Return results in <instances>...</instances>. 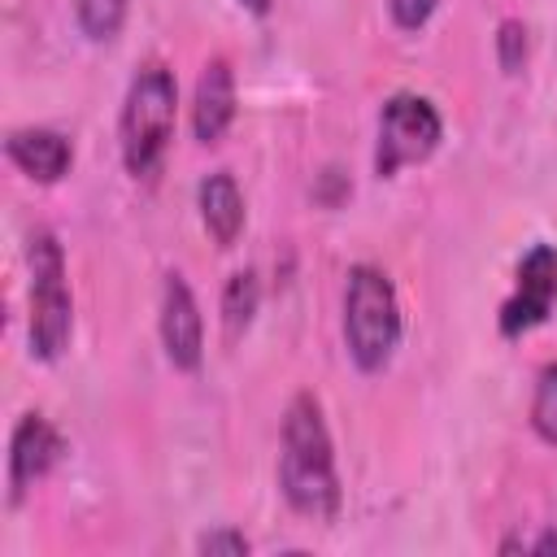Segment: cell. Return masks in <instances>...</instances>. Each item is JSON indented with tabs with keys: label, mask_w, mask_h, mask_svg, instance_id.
I'll return each mask as SVG.
<instances>
[{
	"label": "cell",
	"mask_w": 557,
	"mask_h": 557,
	"mask_svg": "<svg viewBox=\"0 0 557 557\" xmlns=\"http://www.w3.org/2000/svg\"><path fill=\"white\" fill-rule=\"evenodd\" d=\"M278 487L287 505L305 518H335L339 509V474L335 448L313 392H296L283 413V453H278Z\"/></svg>",
	"instance_id": "6da1fadb"
},
{
	"label": "cell",
	"mask_w": 557,
	"mask_h": 557,
	"mask_svg": "<svg viewBox=\"0 0 557 557\" xmlns=\"http://www.w3.org/2000/svg\"><path fill=\"white\" fill-rule=\"evenodd\" d=\"M174 104H178V87L174 74L161 61L139 65V74L126 87L122 100V122H117V139H122V161L135 178H152L170 139H174Z\"/></svg>",
	"instance_id": "7a4b0ae2"
},
{
	"label": "cell",
	"mask_w": 557,
	"mask_h": 557,
	"mask_svg": "<svg viewBox=\"0 0 557 557\" xmlns=\"http://www.w3.org/2000/svg\"><path fill=\"white\" fill-rule=\"evenodd\" d=\"M344 344L357 370L379 374L400 344L396 287L379 265H352L344 283Z\"/></svg>",
	"instance_id": "3957f363"
},
{
	"label": "cell",
	"mask_w": 557,
	"mask_h": 557,
	"mask_svg": "<svg viewBox=\"0 0 557 557\" xmlns=\"http://www.w3.org/2000/svg\"><path fill=\"white\" fill-rule=\"evenodd\" d=\"M30 265V352L57 361L74 335V300L65 283V252L52 231H35L26 244Z\"/></svg>",
	"instance_id": "277c9868"
},
{
	"label": "cell",
	"mask_w": 557,
	"mask_h": 557,
	"mask_svg": "<svg viewBox=\"0 0 557 557\" xmlns=\"http://www.w3.org/2000/svg\"><path fill=\"white\" fill-rule=\"evenodd\" d=\"M444 139L440 109L426 96L396 91L379 113V139H374V174L392 178L405 165L426 161Z\"/></svg>",
	"instance_id": "5b68a950"
},
{
	"label": "cell",
	"mask_w": 557,
	"mask_h": 557,
	"mask_svg": "<svg viewBox=\"0 0 557 557\" xmlns=\"http://www.w3.org/2000/svg\"><path fill=\"white\" fill-rule=\"evenodd\" d=\"M557 305V248L553 244H531L527 257L518 261V278L513 292L500 305V335L518 339L527 331H535L540 322H548Z\"/></svg>",
	"instance_id": "8992f818"
},
{
	"label": "cell",
	"mask_w": 557,
	"mask_h": 557,
	"mask_svg": "<svg viewBox=\"0 0 557 557\" xmlns=\"http://www.w3.org/2000/svg\"><path fill=\"white\" fill-rule=\"evenodd\" d=\"M161 344L174 370H196L205 357V322L196 309V296L183 274H165L161 283Z\"/></svg>",
	"instance_id": "52a82bcc"
},
{
	"label": "cell",
	"mask_w": 557,
	"mask_h": 557,
	"mask_svg": "<svg viewBox=\"0 0 557 557\" xmlns=\"http://www.w3.org/2000/svg\"><path fill=\"white\" fill-rule=\"evenodd\" d=\"M61 435L44 413H22L9 440V500L17 505L61 457Z\"/></svg>",
	"instance_id": "ba28073f"
},
{
	"label": "cell",
	"mask_w": 557,
	"mask_h": 557,
	"mask_svg": "<svg viewBox=\"0 0 557 557\" xmlns=\"http://www.w3.org/2000/svg\"><path fill=\"white\" fill-rule=\"evenodd\" d=\"M231 122H235V74H231V65L222 57H213L196 78L191 131H196L200 144H218Z\"/></svg>",
	"instance_id": "9c48e42d"
},
{
	"label": "cell",
	"mask_w": 557,
	"mask_h": 557,
	"mask_svg": "<svg viewBox=\"0 0 557 557\" xmlns=\"http://www.w3.org/2000/svg\"><path fill=\"white\" fill-rule=\"evenodd\" d=\"M4 152L9 161L35 178V183H57L70 174V161H74V148L61 131H48V126H22V131H9L4 139Z\"/></svg>",
	"instance_id": "30bf717a"
},
{
	"label": "cell",
	"mask_w": 557,
	"mask_h": 557,
	"mask_svg": "<svg viewBox=\"0 0 557 557\" xmlns=\"http://www.w3.org/2000/svg\"><path fill=\"white\" fill-rule=\"evenodd\" d=\"M196 205H200V222L213 235V244L218 248H231L239 239V231H244V196H239V183L226 170H218V174L200 178Z\"/></svg>",
	"instance_id": "8fae6325"
},
{
	"label": "cell",
	"mask_w": 557,
	"mask_h": 557,
	"mask_svg": "<svg viewBox=\"0 0 557 557\" xmlns=\"http://www.w3.org/2000/svg\"><path fill=\"white\" fill-rule=\"evenodd\" d=\"M257 305H261V283H257V274H252V270H235V274L226 278V287H222V331H226L231 344L252 326Z\"/></svg>",
	"instance_id": "7c38bea8"
},
{
	"label": "cell",
	"mask_w": 557,
	"mask_h": 557,
	"mask_svg": "<svg viewBox=\"0 0 557 557\" xmlns=\"http://www.w3.org/2000/svg\"><path fill=\"white\" fill-rule=\"evenodd\" d=\"M74 17L87 39L109 44L126 22V0H74Z\"/></svg>",
	"instance_id": "4fadbf2b"
},
{
	"label": "cell",
	"mask_w": 557,
	"mask_h": 557,
	"mask_svg": "<svg viewBox=\"0 0 557 557\" xmlns=\"http://www.w3.org/2000/svg\"><path fill=\"white\" fill-rule=\"evenodd\" d=\"M531 426L544 444L557 448V361H548L535 379V396H531Z\"/></svg>",
	"instance_id": "5bb4252c"
},
{
	"label": "cell",
	"mask_w": 557,
	"mask_h": 557,
	"mask_svg": "<svg viewBox=\"0 0 557 557\" xmlns=\"http://www.w3.org/2000/svg\"><path fill=\"white\" fill-rule=\"evenodd\" d=\"M496 57H500V70L505 74H518L527 65V26L518 17L500 22V30H496Z\"/></svg>",
	"instance_id": "9a60e30c"
},
{
	"label": "cell",
	"mask_w": 557,
	"mask_h": 557,
	"mask_svg": "<svg viewBox=\"0 0 557 557\" xmlns=\"http://www.w3.org/2000/svg\"><path fill=\"white\" fill-rule=\"evenodd\" d=\"M196 548L200 553H226V557H244L252 544H248V535L244 531H231V527H218V531H205L200 540H196Z\"/></svg>",
	"instance_id": "2e32d148"
},
{
	"label": "cell",
	"mask_w": 557,
	"mask_h": 557,
	"mask_svg": "<svg viewBox=\"0 0 557 557\" xmlns=\"http://www.w3.org/2000/svg\"><path fill=\"white\" fill-rule=\"evenodd\" d=\"M435 4H440V0H387V9H392V17H396L400 30L426 26V17L435 13Z\"/></svg>",
	"instance_id": "e0dca14e"
},
{
	"label": "cell",
	"mask_w": 557,
	"mask_h": 557,
	"mask_svg": "<svg viewBox=\"0 0 557 557\" xmlns=\"http://www.w3.org/2000/svg\"><path fill=\"white\" fill-rule=\"evenodd\" d=\"M531 553H557V531H544V535L531 544Z\"/></svg>",
	"instance_id": "ac0fdd59"
},
{
	"label": "cell",
	"mask_w": 557,
	"mask_h": 557,
	"mask_svg": "<svg viewBox=\"0 0 557 557\" xmlns=\"http://www.w3.org/2000/svg\"><path fill=\"white\" fill-rule=\"evenodd\" d=\"M244 9H252V13H270V0H239Z\"/></svg>",
	"instance_id": "d6986e66"
}]
</instances>
